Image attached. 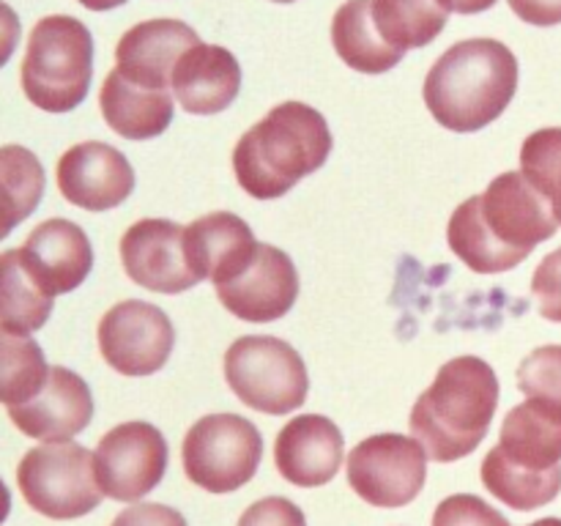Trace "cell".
<instances>
[{
	"instance_id": "obj_20",
	"label": "cell",
	"mask_w": 561,
	"mask_h": 526,
	"mask_svg": "<svg viewBox=\"0 0 561 526\" xmlns=\"http://www.w3.org/2000/svg\"><path fill=\"white\" fill-rule=\"evenodd\" d=\"M170 88L186 113L217 115L239 96L241 66L230 49L201 42L181 55Z\"/></svg>"
},
{
	"instance_id": "obj_27",
	"label": "cell",
	"mask_w": 561,
	"mask_h": 526,
	"mask_svg": "<svg viewBox=\"0 0 561 526\" xmlns=\"http://www.w3.org/2000/svg\"><path fill=\"white\" fill-rule=\"evenodd\" d=\"M49 376L44 351L31 334L0 327V403L22 405L42 392Z\"/></svg>"
},
{
	"instance_id": "obj_25",
	"label": "cell",
	"mask_w": 561,
	"mask_h": 526,
	"mask_svg": "<svg viewBox=\"0 0 561 526\" xmlns=\"http://www.w3.org/2000/svg\"><path fill=\"white\" fill-rule=\"evenodd\" d=\"M44 168L25 146H0V241L38 208L44 197Z\"/></svg>"
},
{
	"instance_id": "obj_40",
	"label": "cell",
	"mask_w": 561,
	"mask_h": 526,
	"mask_svg": "<svg viewBox=\"0 0 561 526\" xmlns=\"http://www.w3.org/2000/svg\"><path fill=\"white\" fill-rule=\"evenodd\" d=\"M274 3H294V0H274Z\"/></svg>"
},
{
	"instance_id": "obj_37",
	"label": "cell",
	"mask_w": 561,
	"mask_h": 526,
	"mask_svg": "<svg viewBox=\"0 0 561 526\" xmlns=\"http://www.w3.org/2000/svg\"><path fill=\"white\" fill-rule=\"evenodd\" d=\"M77 3H82L85 9H91V11H110V9H118V5H124L126 0H77Z\"/></svg>"
},
{
	"instance_id": "obj_24",
	"label": "cell",
	"mask_w": 561,
	"mask_h": 526,
	"mask_svg": "<svg viewBox=\"0 0 561 526\" xmlns=\"http://www.w3.org/2000/svg\"><path fill=\"white\" fill-rule=\"evenodd\" d=\"M53 301L27 268L22 250L0 252V327L33 334L53 316Z\"/></svg>"
},
{
	"instance_id": "obj_12",
	"label": "cell",
	"mask_w": 561,
	"mask_h": 526,
	"mask_svg": "<svg viewBox=\"0 0 561 526\" xmlns=\"http://www.w3.org/2000/svg\"><path fill=\"white\" fill-rule=\"evenodd\" d=\"M175 329L162 307L126 299L110 307L99 321V351L115 373L151 376L168 365Z\"/></svg>"
},
{
	"instance_id": "obj_23",
	"label": "cell",
	"mask_w": 561,
	"mask_h": 526,
	"mask_svg": "<svg viewBox=\"0 0 561 526\" xmlns=\"http://www.w3.org/2000/svg\"><path fill=\"white\" fill-rule=\"evenodd\" d=\"M332 44L343 64L362 75H383L403 60V49L392 47L373 20V0H348L332 20Z\"/></svg>"
},
{
	"instance_id": "obj_32",
	"label": "cell",
	"mask_w": 561,
	"mask_h": 526,
	"mask_svg": "<svg viewBox=\"0 0 561 526\" xmlns=\"http://www.w3.org/2000/svg\"><path fill=\"white\" fill-rule=\"evenodd\" d=\"M239 526H307V518L290 499L266 496L241 513Z\"/></svg>"
},
{
	"instance_id": "obj_3",
	"label": "cell",
	"mask_w": 561,
	"mask_h": 526,
	"mask_svg": "<svg viewBox=\"0 0 561 526\" xmlns=\"http://www.w3.org/2000/svg\"><path fill=\"white\" fill-rule=\"evenodd\" d=\"M332 146L327 118L316 107L283 102L236 142V179L247 195L274 201L294 190L305 175L321 170Z\"/></svg>"
},
{
	"instance_id": "obj_33",
	"label": "cell",
	"mask_w": 561,
	"mask_h": 526,
	"mask_svg": "<svg viewBox=\"0 0 561 526\" xmlns=\"http://www.w3.org/2000/svg\"><path fill=\"white\" fill-rule=\"evenodd\" d=\"M110 526H186V518L168 504L140 502L121 510Z\"/></svg>"
},
{
	"instance_id": "obj_15",
	"label": "cell",
	"mask_w": 561,
	"mask_h": 526,
	"mask_svg": "<svg viewBox=\"0 0 561 526\" xmlns=\"http://www.w3.org/2000/svg\"><path fill=\"white\" fill-rule=\"evenodd\" d=\"M58 190L71 206L85 211H107L135 192V170L129 159L107 142H77L58 162Z\"/></svg>"
},
{
	"instance_id": "obj_29",
	"label": "cell",
	"mask_w": 561,
	"mask_h": 526,
	"mask_svg": "<svg viewBox=\"0 0 561 526\" xmlns=\"http://www.w3.org/2000/svg\"><path fill=\"white\" fill-rule=\"evenodd\" d=\"M518 387L529 400L561 411V345L531 351L518 367Z\"/></svg>"
},
{
	"instance_id": "obj_38",
	"label": "cell",
	"mask_w": 561,
	"mask_h": 526,
	"mask_svg": "<svg viewBox=\"0 0 561 526\" xmlns=\"http://www.w3.org/2000/svg\"><path fill=\"white\" fill-rule=\"evenodd\" d=\"M9 513H11V491L9 485L0 480V526H3V521L9 518Z\"/></svg>"
},
{
	"instance_id": "obj_17",
	"label": "cell",
	"mask_w": 561,
	"mask_h": 526,
	"mask_svg": "<svg viewBox=\"0 0 561 526\" xmlns=\"http://www.w3.org/2000/svg\"><path fill=\"white\" fill-rule=\"evenodd\" d=\"M345 438L323 414L294 416L274 442V464L283 480L299 488L327 485L343 466Z\"/></svg>"
},
{
	"instance_id": "obj_9",
	"label": "cell",
	"mask_w": 561,
	"mask_h": 526,
	"mask_svg": "<svg viewBox=\"0 0 561 526\" xmlns=\"http://www.w3.org/2000/svg\"><path fill=\"white\" fill-rule=\"evenodd\" d=\"M263 438L250 420L239 414H208L186 431L181 460L197 488L230 493L257 474Z\"/></svg>"
},
{
	"instance_id": "obj_2",
	"label": "cell",
	"mask_w": 561,
	"mask_h": 526,
	"mask_svg": "<svg viewBox=\"0 0 561 526\" xmlns=\"http://www.w3.org/2000/svg\"><path fill=\"white\" fill-rule=\"evenodd\" d=\"M518 91V58L496 38L453 44L425 77L427 110L449 132H480L499 118Z\"/></svg>"
},
{
	"instance_id": "obj_7",
	"label": "cell",
	"mask_w": 561,
	"mask_h": 526,
	"mask_svg": "<svg viewBox=\"0 0 561 526\" xmlns=\"http://www.w3.org/2000/svg\"><path fill=\"white\" fill-rule=\"evenodd\" d=\"M225 378L241 403L272 416L305 405L310 392V376L299 351L268 334L236 340L225 354Z\"/></svg>"
},
{
	"instance_id": "obj_21",
	"label": "cell",
	"mask_w": 561,
	"mask_h": 526,
	"mask_svg": "<svg viewBox=\"0 0 561 526\" xmlns=\"http://www.w3.org/2000/svg\"><path fill=\"white\" fill-rule=\"evenodd\" d=\"M184 247L197 279H211L217 288L241 272L257 250V241L244 219L230 211H214L186 225Z\"/></svg>"
},
{
	"instance_id": "obj_19",
	"label": "cell",
	"mask_w": 561,
	"mask_h": 526,
	"mask_svg": "<svg viewBox=\"0 0 561 526\" xmlns=\"http://www.w3.org/2000/svg\"><path fill=\"white\" fill-rule=\"evenodd\" d=\"M27 268L49 296L71 294L93 268V247L85 230L71 219H47L36 225L20 247Z\"/></svg>"
},
{
	"instance_id": "obj_28",
	"label": "cell",
	"mask_w": 561,
	"mask_h": 526,
	"mask_svg": "<svg viewBox=\"0 0 561 526\" xmlns=\"http://www.w3.org/2000/svg\"><path fill=\"white\" fill-rule=\"evenodd\" d=\"M520 173L551 206L561 225V126L535 132L520 148Z\"/></svg>"
},
{
	"instance_id": "obj_10",
	"label": "cell",
	"mask_w": 561,
	"mask_h": 526,
	"mask_svg": "<svg viewBox=\"0 0 561 526\" xmlns=\"http://www.w3.org/2000/svg\"><path fill=\"white\" fill-rule=\"evenodd\" d=\"M427 453L414 436L378 433L348 453V485L373 507H403L425 488Z\"/></svg>"
},
{
	"instance_id": "obj_11",
	"label": "cell",
	"mask_w": 561,
	"mask_h": 526,
	"mask_svg": "<svg viewBox=\"0 0 561 526\" xmlns=\"http://www.w3.org/2000/svg\"><path fill=\"white\" fill-rule=\"evenodd\" d=\"M93 469L102 493L115 502H137L162 482L168 442L151 422H124L99 438Z\"/></svg>"
},
{
	"instance_id": "obj_4",
	"label": "cell",
	"mask_w": 561,
	"mask_h": 526,
	"mask_svg": "<svg viewBox=\"0 0 561 526\" xmlns=\"http://www.w3.org/2000/svg\"><path fill=\"white\" fill-rule=\"evenodd\" d=\"M499 409V378L480 356H455L411 411V433L436 464L466 458L491 431Z\"/></svg>"
},
{
	"instance_id": "obj_30",
	"label": "cell",
	"mask_w": 561,
	"mask_h": 526,
	"mask_svg": "<svg viewBox=\"0 0 561 526\" xmlns=\"http://www.w3.org/2000/svg\"><path fill=\"white\" fill-rule=\"evenodd\" d=\"M433 526H513L496 507L474 493L447 496L433 513Z\"/></svg>"
},
{
	"instance_id": "obj_14",
	"label": "cell",
	"mask_w": 561,
	"mask_h": 526,
	"mask_svg": "<svg viewBox=\"0 0 561 526\" xmlns=\"http://www.w3.org/2000/svg\"><path fill=\"white\" fill-rule=\"evenodd\" d=\"M186 228L173 219H140L121 236V263L129 279L157 294H184L201 279L184 247Z\"/></svg>"
},
{
	"instance_id": "obj_8",
	"label": "cell",
	"mask_w": 561,
	"mask_h": 526,
	"mask_svg": "<svg viewBox=\"0 0 561 526\" xmlns=\"http://www.w3.org/2000/svg\"><path fill=\"white\" fill-rule=\"evenodd\" d=\"M16 482L36 513L53 521L82 518L102 502L93 453L82 444H42L22 455Z\"/></svg>"
},
{
	"instance_id": "obj_26",
	"label": "cell",
	"mask_w": 561,
	"mask_h": 526,
	"mask_svg": "<svg viewBox=\"0 0 561 526\" xmlns=\"http://www.w3.org/2000/svg\"><path fill=\"white\" fill-rule=\"evenodd\" d=\"M449 11L438 0H373V20L392 47H427L447 27Z\"/></svg>"
},
{
	"instance_id": "obj_22",
	"label": "cell",
	"mask_w": 561,
	"mask_h": 526,
	"mask_svg": "<svg viewBox=\"0 0 561 526\" xmlns=\"http://www.w3.org/2000/svg\"><path fill=\"white\" fill-rule=\"evenodd\" d=\"M99 107L110 129L126 140H151L173 124L170 91L135 85L118 69L104 77Z\"/></svg>"
},
{
	"instance_id": "obj_6",
	"label": "cell",
	"mask_w": 561,
	"mask_h": 526,
	"mask_svg": "<svg viewBox=\"0 0 561 526\" xmlns=\"http://www.w3.org/2000/svg\"><path fill=\"white\" fill-rule=\"evenodd\" d=\"M22 91L44 113L80 107L93 80V36L77 16L53 14L36 22L22 58Z\"/></svg>"
},
{
	"instance_id": "obj_18",
	"label": "cell",
	"mask_w": 561,
	"mask_h": 526,
	"mask_svg": "<svg viewBox=\"0 0 561 526\" xmlns=\"http://www.w3.org/2000/svg\"><path fill=\"white\" fill-rule=\"evenodd\" d=\"M197 44L201 38L186 22H140L121 36L118 47H115V69L135 85L168 91L179 58Z\"/></svg>"
},
{
	"instance_id": "obj_31",
	"label": "cell",
	"mask_w": 561,
	"mask_h": 526,
	"mask_svg": "<svg viewBox=\"0 0 561 526\" xmlns=\"http://www.w3.org/2000/svg\"><path fill=\"white\" fill-rule=\"evenodd\" d=\"M531 294L540 305V316L561 323V247L542 258L531 277Z\"/></svg>"
},
{
	"instance_id": "obj_1",
	"label": "cell",
	"mask_w": 561,
	"mask_h": 526,
	"mask_svg": "<svg viewBox=\"0 0 561 526\" xmlns=\"http://www.w3.org/2000/svg\"><path fill=\"white\" fill-rule=\"evenodd\" d=\"M559 222L524 173L496 175L482 195L455 208L447 228L449 250L477 274H502L524 263Z\"/></svg>"
},
{
	"instance_id": "obj_16",
	"label": "cell",
	"mask_w": 561,
	"mask_h": 526,
	"mask_svg": "<svg viewBox=\"0 0 561 526\" xmlns=\"http://www.w3.org/2000/svg\"><path fill=\"white\" fill-rule=\"evenodd\" d=\"M9 416L25 436L44 444L69 442L91 425L93 395L75 370L55 365L42 392L27 403L11 405Z\"/></svg>"
},
{
	"instance_id": "obj_36",
	"label": "cell",
	"mask_w": 561,
	"mask_h": 526,
	"mask_svg": "<svg viewBox=\"0 0 561 526\" xmlns=\"http://www.w3.org/2000/svg\"><path fill=\"white\" fill-rule=\"evenodd\" d=\"M447 11H455V14H480V11L493 9L499 0H438Z\"/></svg>"
},
{
	"instance_id": "obj_39",
	"label": "cell",
	"mask_w": 561,
	"mask_h": 526,
	"mask_svg": "<svg viewBox=\"0 0 561 526\" xmlns=\"http://www.w3.org/2000/svg\"><path fill=\"white\" fill-rule=\"evenodd\" d=\"M529 526H561V518H540Z\"/></svg>"
},
{
	"instance_id": "obj_35",
	"label": "cell",
	"mask_w": 561,
	"mask_h": 526,
	"mask_svg": "<svg viewBox=\"0 0 561 526\" xmlns=\"http://www.w3.org/2000/svg\"><path fill=\"white\" fill-rule=\"evenodd\" d=\"M22 36V22L9 3L0 0V69L11 60Z\"/></svg>"
},
{
	"instance_id": "obj_34",
	"label": "cell",
	"mask_w": 561,
	"mask_h": 526,
	"mask_svg": "<svg viewBox=\"0 0 561 526\" xmlns=\"http://www.w3.org/2000/svg\"><path fill=\"white\" fill-rule=\"evenodd\" d=\"M507 3L529 25H561V0H507Z\"/></svg>"
},
{
	"instance_id": "obj_13",
	"label": "cell",
	"mask_w": 561,
	"mask_h": 526,
	"mask_svg": "<svg viewBox=\"0 0 561 526\" xmlns=\"http://www.w3.org/2000/svg\"><path fill=\"white\" fill-rule=\"evenodd\" d=\"M217 296L225 310L241 321H279L299 299V272L288 252L272 244H257L241 272L217 285Z\"/></svg>"
},
{
	"instance_id": "obj_5",
	"label": "cell",
	"mask_w": 561,
	"mask_h": 526,
	"mask_svg": "<svg viewBox=\"0 0 561 526\" xmlns=\"http://www.w3.org/2000/svg\"><path fill=\"white\" fill-rule=\"evenodd\" d=\"M482 482L513 510L551 504L561 491V411L540 400L510 409L499 444L482 460Z\"/></svg>"
}]
</instances>
